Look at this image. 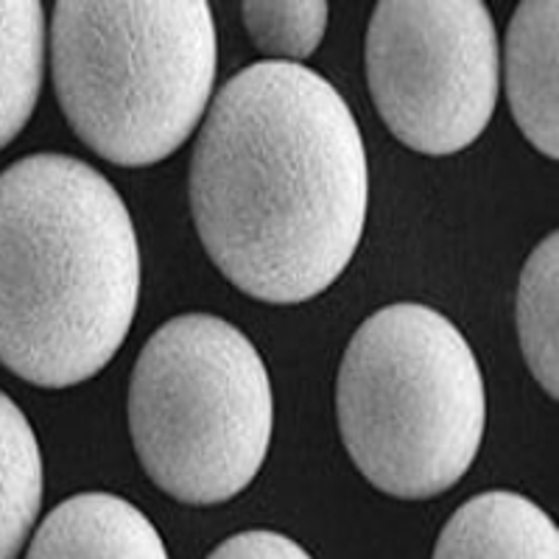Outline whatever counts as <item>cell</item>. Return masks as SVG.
<instances>
[{"instance_id":"cell-1","label":"cell","mask_w":559,"mask_h":559,"mask_svg":"<svg viewBox=\"0 0 559 559\" xmlns=\"http://www.w3.org/2000/svg\"><path fill=\"white\" fill-rule=\"evenodd\" d=\"M369 163L353 109L317 70L254 62L213 98L191 159L193 224L218 272L297 306L353 261Z\"/></svg>"},{"instance_id":"cell-2","label":"cell","mask_w":559,"mask_h":559,"mask_svg":"<svg viewBox=\"0 0 559 559\" xmlns=\"http://www.w3.org/2000/svg\"><path fill=\"white\" fill-rule=\"evenodd\" d=\"M140 247L112 182L68 154L0 174V364L43 389L90 381L123 347Z\"/></svg>"},{"instance_id":"cell-3","label":"cell","mask_w":559,"mask_h":559,"mask_svg":"<svg viewBox=\"0 0 559 559\" xmlns=\"http://www.w3.org/2000/svg\"><path fill=\"white\" fill-rule=\"evenodd\" d=\"M204 0H59L53 87L98 157L146 168L171 157L207 112L218 68Z\"/></svg>"},{"instance_id":"cell-4","label":"cell","mask_w":559,"mask_h":559,"mask_svg":"<svg viewBox=\"0 0 559 559\" xmlns=\"http://www.w3.org/2000/svg\"><path fill=\"white\" fill-rule=\"evenodd\" d=\"M342 442L361 476L403 501H428L471 471L487 426L484 376L439 311L394 302L353 333L336 381Z\"/></svg>"},{"instance_id":"cell-5","label":"cell","mask_w":559,"mask_h":559,"mask_svg":"<svg viewBox=\"0 0 559 559\" xmlns=\"http://www.w3.org/2000/svg\"><path fill=\"white\" fill-rule=\"evenodd\" d=\"M274 397L261 353L227 319L159 324L129 381V433L146 476L188 507L227 503L269 453Z\"/></svg>"},{"instance_id":"cell-6","label":"cell","mask_w":559,"mask_h":559,"mask_svg":"<svg viewBox=\"0 0 559 559\" xmlns=\"http://www.w3.org/2000/svg\"><path fill=\"white\" fill-rule=\"evenodd\" d=\"M364 59L378 115L412 152H462L496 112L501 48L478 0H381Z\"/></svg>"},{"instance_id":"cell-7","label":"cell","mask_w":559,"mask_h":559,"mask_svg":"<svg viewBox=\"0 0 559 559\" xmlns=\"http://www.w3.org/2000/svg\"><path fill=\"white\" fill-rule=\"evenodd\" d=\"M26 559H168V548L138 507L112 492H82L48 512Z\"/></svg>"},{"instance_id":"cell-8","label":"cell","mask_w":559,"mask_h":559,"mask_svg":"<svg viewBox=\"0 0 559 559\" xmlns=\"http://www.w3.org/2000/svg\"><path fill=\"white\" fill-rule=\"evenodd\" d=\"M559 7L526 0L507 32V98L523 138L546 157H559Z\"/></svg>"},{"instance_id":"cell-9","label":"cell","mask_w":559,"mask_h":559,"mask_svg":"<svg viewBox=\"0 0 559 559\" xmlns=\"http://www.w3.org/2000/svg\"><path fill=\"white\" fill-rule=\"evenodd\" d=\"M431 559H559V532L526 496L489 489L453 512Z\"/></svg>"},{"instance_id":"cell-10","label":"cell","mask_w":559,"mask_h":559,"mask_svg":"<svg viewBox=\"0 0 559 559\" xmlns=\"http://www.w3.org/2000/svg\"><path fill=\"white\" fill-rule=\"evenodd\" d=\"M45 73L39 0H0V152L26 129Z\"/></svg>"},{"instance_id":"cell-11","label":"cell","mask_w":559,"mask_h":559,"mask_svg":"<svg viewBox=\"0 0 559 559\" xmlns=\"http://www.w3.org/2000/svg\"><path fill=\"white\" fill-rule=\"evenodd\" d=\"M43 507V456L26 414L0 392V559H17Z\"/></svg>"},{"instance_id":"cell-12","label":"cell","mask_w":559,"mask_h":559,"mask_svg":"<svg viewBox=\"0 0 559 559\" xmlns=\"http://www.w3.org/2000/svg\"><path fill=\"white\" fill-rule=\"evenodd\" d=\"M557 288H559V238L548 233L528 254L518 286V338L532 376L557 401Z\"/></svg>"},{"instance_id":"cell-13","label":"cell","mask_w":559,"mask_h":559,"mask_svg":"<svg viewBox=\"0 0 559 559\" xmlns=\"http://www.w3.org/2000/svg\"><path fill=\"white\" fill-rule=\"evenodd\" d=\"M241 17L249 39L269 62L302 64L319 48L328 28V3L324 0H247Z\"/></svg>"},{"instance_id":"cell-14","label":"cell","mask_w":559,"mask_h":559,"mask_svg":"<svg viewBox=\"0 0 559 559\" xmlns=\"http://www.w3.org/2000/svg\"><path fill=\"white\" fill-rule=\"evenodd\" d=\"M207 559H313L306 548L294 543L292 537L269 528H252L218 543Z\"/></svg>"}]
</instances>
